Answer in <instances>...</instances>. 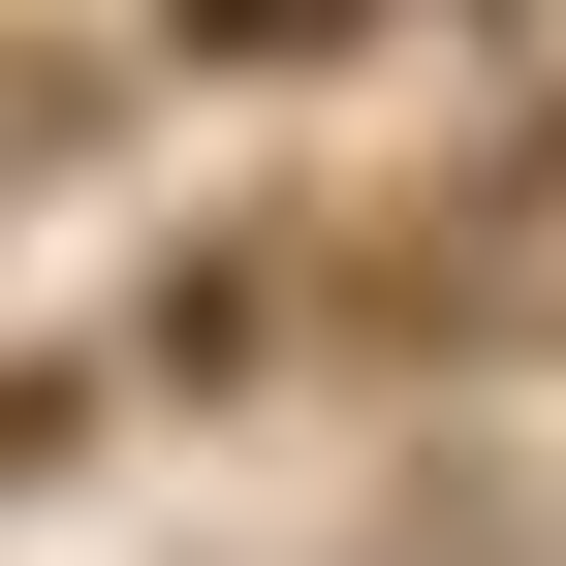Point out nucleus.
Returning a JSON list of instances; mask_svg holds the SVG:
<instances>
[{
    "instance_id": "1",
    "label": "nucleus",
    "mask_w": 566,
    "mask_h": 566,
    "mask_svg": "<svg viewBox=\"0 0 566 566\" xmlns=\"http://www.w3.org/2000/svg\"><path fill=\"white\" fill-rule=\"evenodd\" d=\"M346 32H409V0H158V63H346Z\"/></svg>"
}]
</instances>
